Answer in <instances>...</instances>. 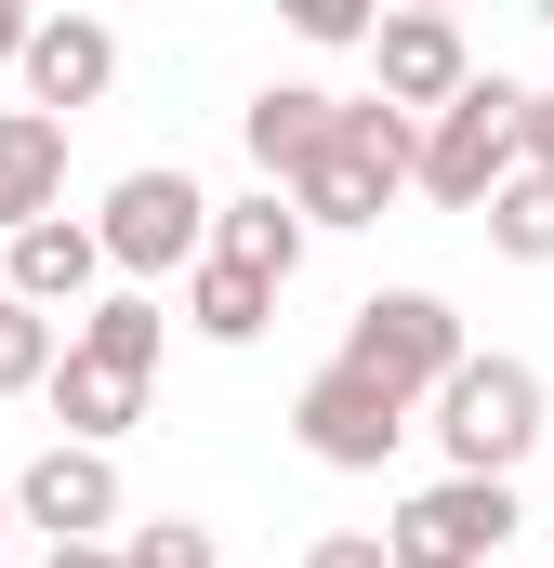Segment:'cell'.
<instances>
[{
    "instance_id": "cell-1",
    "label": "cell",
    "mask_w": 554,
    "mask_h": 568,
    "mask_svg": "<svg viewBox=\"0 0 554 568\" xmlns=\"http://www.w3.org/2000/svg\"><path fill=\"white\" fill-rule=\"evenodd\" d=\"M158 357H172V304L158 291H106V304H80V331L53 344V436L66 449H120L145 424V384H158Z\"/></svg>"
},
{
    "instance_id": "cell-2",
    "label": "cell",
    "mask_w": 554,
    "mask_h": 568,
    "mask_svg": "<svg viewBox=\"0 0 554 568\" xmlns=\"http://www.w3.org/2000/svg\"><path fill=\"white\" fill-rule=\"evenodd\" d=\"M422 436L449 449V476H502V489H515V463L542 449V371L502 357V344H489V357L462 344V371L422 397Z\"/></svg>"
},
{
    "instance_id": "cell-3",
    "label": "cell",
    "mask_w": 554,
    "mask_h": 568,
    "mask_svg": "<svg viewBox=\"0 0 554 568\" xmlns=\"http://www.w3.org/2000/svg\"><path fill=\"white\" fill-rule=\"evenodd\" d=\"M93 252H106V278H120V291L185 278V265L212 252V185H198L185 159H145V172H120V185H106V212H93Z\"/></svg>"
},
{
    "instance_id": "cell-4",
    "label": "cell",
    "mask_w": 554,
    "mask_h": 568,
    "mask_svg": "<svg viewBox=\"0 0 554 568\" xmlns=\"http://www.w3.org/2000/svg\"><path fill=\"white\" fill-rule=\"evenodd\" d=\"M410 145H422V120H397V106H370V93H343V133L317 145L277 199L304 212V239L317 225H383V199L410 185Z\"/></svg>"
},
{
    "instance_id": "cell-5",
    "label": "cell",
    "mask_w": 554,
    "mask_h": 568,
    "mask_svg": "<svg viewBox=\"0 0 554 568\" xmlns=\"http://www.w3.org/2000/svg\"><path fill=\"white\" fill-rule=\"evenodd\" d=\"M357 384H383L397 410H422L449 371H462V317H449V291H370L357 317H343V344H330Z\"/></svg>"
},
{
    "instance_id": "cell-6",
    "label": "cell",
    "mask_w": 554,
    "mask_h": 568,
    "mask_svg": "<svg viewBox=\"0 0 554 568\" xmlns=\"http://www.w3.org/2000/svg\"><path fill=\"white\" fill-rule=\"evenodd\" d=\"M410 185L435 199V212H489V185H515V80H489V67H475V80L422 120Z\"/></svg>"
},
{
    "instance_id": "cell-7",
    "label": "cell",
    "mask_w": 554,
    "mask_h": 568,
    "mask_svg": "<svg viewBox=\"0 0 554 568\" xmlns=\"http://www.w3.org/2000/svg\"><path fill=\"white\" fill-rule=\"evenodd\" d=\"M515 529H529V503L502 476H435L383 516V568H502Z\"/></svg>"
},
{
    "instance_id": "cell-8",
    "label": "cell",
    "mask_w": 554,
    "mask_h": 568,
    "mask_svg": "<svg viewBox=\"0 0 554 568\" xmlns=\"http://www.w3.org/2000/svg\"><path fill=\"white\" fill-rule=\"evenodd\" d=\"M0 489H13V529H40V542H120V529H133L120 449H66V436H53V449H27Z\"/></svg>"
},
{
    "instance_id": "cell-9",
    "label": "cell",
    "mask_w": 554,
    "mask_h": 568,
    "mask_svg": "<svg viewBox=\"0 0 554 568\" xmlns=\"http://www.w3.org/2000/svg\"><path fill=\"white\" fill-rule=\"evenodd\" d=\"M290 436H304V463H330V476H383V463L422 436V410H397L383 384H357V371L330 357V371H304V397H290Z\"/></svg>"
},
{
    "instance_id": "cell-10",
    "label": "cell",
    "mask_w": 554,
    "mask_h": 568,
    "mask_svg": "<svg viewBox=\"0 0 554 568\" xmlns=\"http://www.w3.org/2000/svg\"><path fill=\"white\" fill-rule=\"evenodd\" d=\"M462 80H475V40H462V13H383V27H370V106L435 120Z\"/></svg>"
},
{
    "instance_id": "cell-11",
    "label": "cell",
    "mask_w": 554,
    "mask_h": 568,
    "mask_svg": "<svg viewBox=\"0 0 554 568\" xmlns=\"http://www.w3.org/2000/svg\"><path fill=\"white\" fill-rule=\"evenodd\" d=\"M13 80H27V106H40V120H80V106H106V93H120V27H106V13H27Z\"/></svg>"
},
{
    "instance_id": "cell-12",
    "label": "cell",
    "mask_w": 554,
    "mask_h": 568,
    "mask_svg": "<svg viewBox=\"0 0 554 568\" xmlns=\"http://www.w3.org/2000/svg\"><path fill=\"white\" fill-rule=\"evenodd\" d=\"M0 291H13L27 317H80V304H106V252H93V225H80V212L27 225V239L0 252Z\"/></svg>"
},
{
    "instance_id": "cell-13",
    "label": "cell",
    "mask_w": 554,
    "mask_h": 568,
    "mask_svg": "<svg viewBox=\"0 0 554 568\" xmlns=\"http://www.w3.org/2000/svg\"><path fill=\"white\" fill-rule=\"evenodd\" d=\"M330 133H343V93H330V80H265V93L238 106V145H252V172H265V185H290Z\"/></svg>"
},
{
    "instance_id": "cell-14",
    "label": "cell",
    "mask_w": 554,
    "mask_h": 568,
    "mask_svg": "<svg viewBox=\"0 0 554 568\" xmlns=\"http://www.w3.org/2000/svg\"><path fill=\"white\" fill-rule=\"evenodd\" d=\"M53 212H66V120L0 106V239H27V225H53Z\"/></svg>"
},
{
    "instance_id": "cell-15",
    "label": "cell",
    "mask_w": 554,
    "mask_h": 568,
    "mask_svg": "<svg viewBox=\"0 0 554 568\" xmlns=\"http://www.w3.org/2000/svg\"><path fill=\"white\" fill-rule=\"evenodd\" d=\"M212 265H252L265 291H290V265H304V212H290L277 185H252V199H212Z\"/></svg>"
},
{
    "instance_id": "cell-16",
    "label": "cell",
    "mask_w": 554,
    "mask_h": 568,
    "mask_svg": "<svg viewBox=\"0 0 554 568\" xmlns=\"http://www.w3.org/2000/svg\"><path fill=\"white\" fill-rule=\"evenodd\" d=\"M265 317H277V291L252 265H212V252L185 265V331L198 344H265Z\"/></svg>"
},
{
    "instance_id": "cell-17",
    "label": "cell",
    "mask_w": 554,
    "mask_h": 568,
    "mask_svg": "<svg viewBox=\"0 0 554 568\" xmlns=\"http://www.w3.org/2000/svg\"><path fill=\"white\" fill-rule=\"evenodd\" d=\"M489 252L502 265H554V172H515V185H489Z\"/></svg>"
},
{
    "instance_id": "cell-18",
    "label": "cell",
    "mask_w": 554,
    "mask_h": 568,
    "mask_svg": "<svg viewBox=\"0 0 554 568\" xmlns=\"http://www.w3.org/2000/svg\"><path fill=\"white\" fill-rule=\"evenodd\" d=\"M53 344H66V331L27 317V304L0 291V397H40V384H53Z\"/></svg>"
},
{
    "instance_id": "cell-19",
    "label": "cell",
    "mask_w": 554,
    "mask_h": 568,
    "mask_svg": "<svg viewBox=\"0 0 554 568\" xmlns=\"http://www.w3.org/2000/svg\"><path fill=\"white\" fill-rule=\"evenodd\" d=\"M120 568H225V556L198 516H145V529H120Z\"/></svg>"
},
{
    "instance_id": "cell-20",
    "label": "cell",
    "mask_w": 554,
    "mask_h": 568,
    "mask_svg": "<svg viewBox=\"0 0 554 568\" xmlns=\"http://www.w3.org/2000/svg\"><path fill=\"white\" fill-rule=\"evenodd\" d=\"M304 568H383V529H317Z\"/></svg>"
},
{
    "instance_id": "cell-21",
    "label": "cell",
    "mask_w": 554,
    "mask_h": 568,
    "mask_svg": "<svg viewBox=\"0 0 554 568\" xmlns=\"http://www.w3.org/2000/svg\"><path fill=\"white\" fill-rule=\"evenodd\" d=\"M304 40H330V53H343V40H370V13H357V0H304Z\"/></svg>"
},
{
    "instance_id": "cell-22",
    "label": "cell",
    "mask_w": 554,
    "mask_h": 568,
    "mask_svg": "<svg viewBox=\"0 0 554 568\" xmlns=\"http://www.w3.org/2000/svg\"><path fill=\"white\" fill-rule=\"evenodd\" d=\"M40 568H120V542H40Z\"/></svg>"
},
{
    "instance_id": "cell-23",
    "label": "cell",
    "mask_w": 554,
    "mask_h": 568,
    "mask_svg": "<svg viewBox=\"0 0 554 568\" xmlns=\"http://www.w3.org/2000/svg\"><path fill=\"white\" fill-rule=\"evenodd\" d=\"M13 53H27V13H13V0H0V67H13Z\"/></svg>"
},
{
    "instance_id": "cell-24",
    "label": "cell",
    "mask_w": 554,
    "mask_h": 568,
    "mask_svg": "<svg viewBox=\"0 0 554 568\" xmlns=\"http://www.w3.org/2000/svg\"><path fill=\"white\" fill-rule=\"evenodd\" d=\"M0 568H13V489H0Z\"/></svg>"
}]
</instances>
